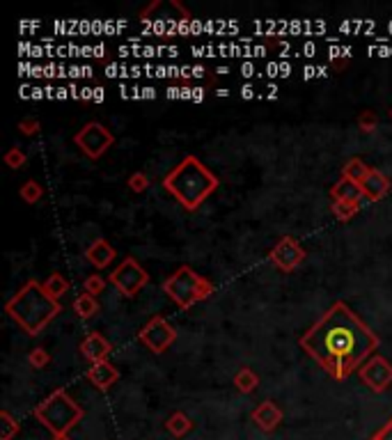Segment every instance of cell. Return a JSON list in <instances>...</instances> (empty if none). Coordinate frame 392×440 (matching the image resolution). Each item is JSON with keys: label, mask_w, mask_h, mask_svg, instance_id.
<instances>
[{"label": "cell", "mask_w": 392, "mask_h": 440, "mask_svg": "<svg viewBox=\"0 0 392 440\" xmlns=\"http://www.w3.org/2000/svg\"><path fill=\"white\" fill-rule=\"evenodd\" d=\"M74 312L81 319H92L96 312H99V303H96V296H92V293H78V296L74 298Z\"/></svg>", "instance_id": "obj_18"}, {"label": "cell", "mask_w": 392, "mask_h": 440, "mask_svg": "<svg viewBox=\"0 0 392 440\" xmlns=\"http://www.w3.org/2000/svg\"><path fill=\"white\" fill-rule=\"evenodd\" d=\"M267 76H280V64L278 62H271L267 67Z\"/></svg>", "instance_id": "obj_33"}, {"label": "cell", "mask_w": 392, "mask_h": 440, "mask_svg": "<svg viewBox=\"0 0 392 440\" xmlns=\"http://www.w3.org/2000/svg\"><path fill=\"white\" fill-rule=\"evenodd\" d=\"M371 440H376V438H371Z\"/></svg>", "instance_id": "obj_44"}, {"label": "cell", "mask_w": 392, "mask_h": 440, "mask_svg": "<svg viewBox=\"0 0 392 440\" xmlns=\"http://www.w3.org/2000/svg\"><path fill=\"white\" fill-rule=\"evenodd\" d=\"M140 92H142V96H150V99H154V96H156L154 87H145V90H140Z\"/></svg>", "instance_id": "obj_37"}, {"label": "cell", "mask_w": 392, "mask_h": 440, "mask_svg": "<svg viewBox=\"0 0 392 440\" xmlns=\"http://www.w3.org/2000/svg\"><path fill=\"white\" fill-rule=\"evenodd\" d=\"M234 385H237L239 393L250 395L252 390H257V385H259V376L254 374V371H252L250 367H243V369L237 371V374H234Z\"/></svg>", "instance_id": "obj_19"}, {"label": "cell", "mask_w": 392, "mask_h": 440, "mask_svg": "<svg viewBox=\"0 0 392 440\" xmlns=\"http://www.w3.org/2000/svg\"><path fill=\"white\" fill-rule=\"evenodd\" d=\"M92 99H94V101H103V90H101V87H94Z\"/></svg>", "instance_id": "obj_35"}, {"label": "cell", "mask_w": 392, "mask_h": 440, "mask_svg": "<svg viewBox=\"0 0 392 440\" xmlns=\"http://www.w3.org/2000/svg\"><path fill=\"white\" fill-rule=\"evenodd\" d=\"M83 289L87 293H92V296H99V293L106 289V278L99 276V273H94V276H87L85 282H83Z\"/></svg>", "instance_id": "obj_28"}, {"label": "cell", "mask_w": 392, "mask_h": 440, "mask_svg": "<svg viewBox=\"0 0 392 440\" xmlns=\"http://www.w3.org/2000/svg\"><path fill=\"white\" fill-rule=\"evenodd\" d=\"M85 257H87V261H90L94 269H108L115 261L117 250L106 239H96L92 246L85 250Z\"/></svg>", "instance_id": "obj_15"}, {"label": "cell", "mask_w": 392, "mask_h": 440, "mask_svg": "<svg viewBox=\"0 0 392 440\" xmlns=\"http://www.w3.org/2000/svg\"><path fill=\"white\" fill-rule=\"evenodd\" d=\"M241 96H243V99H252V96H254V87L252 85H243L241 87Z\"/></svg>", "instance_id": "obj_32"}, {"label": "cell", "mask_w": 392, "mask_h": 440, "mask_svg": "<svg viewBox=\"0 0 392 440\" xmlns=\"http://www.w3.org/2000/svg\"><path fill=\"white\" fill-rule=\"evenodd\" d=\"M83 415H85V410L78 406L62 388L51 393L42 404L35 408L37 422H42L48 431H53V436L67 434L72 427H76L78 422H81Z\"/></svg>", "instance_id": "obj_4"}, {"label": "cell", "mask_w": 392, "mask_h": 440, "mask_svg": "<svg viewBox=\"0 0 392 440\" xmlns=\"http://www.w3.org/2000/svg\"><path fill=\"white\" fill-rule=\"evenodd\" d=\"M53 440H72L67 434H57V436H53Z\"/></svg>", "instance_id": "obj_41"}, {"label": "cell", "mask_w": 392, "mask_h": 440, "mask_svg": "<svg viewBox=\"0 0 392 440\" xmlns=\"http://www.w3.org/2000/svg\"><path fill=\"white\" fill-rule=\"evenodd\" d=\"M360 188H362V195H365L369 202H376L381 198H386V193L390 191V179L386 177L383 172H379L376 168H371L367 177L362 179Z\"/></svg>", "instance_id": "obj_14"}, {"label": "cell", "mask_w": 392, "mask_h": 440, "mask_svg": "<svg viewBox=\"0 0 392 440\" xmlns=\"http://www.w3.org/2000/svg\"><path fill=\"white\" fill-rule=\"evenodd\" d=\"M18 131H21L23 135H35V133H39V122L35 120V117L21 120V122H18Z\"/></svg>", "instance_id": "obj_30"}, {"label": "cell", "mask_w": 392, "mask_h": 440, "mask_svg": "<svg viewBox=\"0 0 392 440\" xmlns=\"http://www.w3.org/2000/svg\"><path fill=\"white\" fill-rule=\"evenodd\" d=\"M204 99V90H193V101H202Z\"/></svg>", "instance_id": "obj_39"}, {"label": "cell", "mask_w": 392, "mask_h": 440, "mask_svg": "<svg viewBox=\"0 0 392 440\" xmlns=\"http://www.w3.org/2000/svg\"><path fill=\"white\" fill-rule=\"evenodd\" d=\"M55 96H57V99H67V90H65V87H60V90H55Z\"/></svg>", "instance_id": "obj_40"}, {"label": "cell", "mask_w": 392, "mask_h": 440, "mask_svg": "<svg viewBox=\"0 0 392 440\" xmlns=\"http://www.w3.org/2000/svg\"><path fill=\"white\" fill-rule=\"evenodd\" d=\"M369 165L362 161V159H358V156H354V159H349L345 165H342V179H349V181H354V184H362V179L367 177L369 174Z\"/></svg>", "instance_id": "obj_17"}, {"label": "cell", "mask_w": 392, "mask_h": 440, "mask_svg": "<svg viewBox=\"0 0 392 440\" xmlns=\"http://www.w3.org/2000/svg\"><path fill=\"white\" fill-rule=\"evenodd\" d=\"M269 257L280 271L289 273L293 269H298L301 264L306 261V250H303V246L293 237H282L276 246L271 248Z\"/></svg>", "instance_id": "obj_10"}, {"label": "cell", "mask_w": 392, "mask_h": 440, "mask_svg": "<svg viewBox=\"0 0 392 440\" xmlns=\"http://www.w3.org/2000/svg\"><path fill=\"white\" fill-rule=\"evenodd\" d=\"M252 422L257 424L262 431H276V429L280 427L282 422V410L273 404V402H262L257 408L252 410Z\"/></svg>", "instance_id": "obj_13"}, {"label": "cell", "mask_w": 392, "mask_h": 440, "mask_svg": "<svg viewBox=\"0 0 392 440\" xmlns=\"http://www.w3.org/2000/svg\"><path fill=\"white\" fill-rule=\"evenodd\" d=\"M390 120H392V108H390Z\"/></svg>", "instance_id": "obj_43"}, {"label": "cell", "mask_w": 392, "mask_h": 440, "mask_svg": "<svg viewBox=\"0 0 392 440\" xmlns=\"http://www.w3.org/2000/svg\"><path fill=\"white\" fill-rule=\"evenodd\" d=\"M74 142L87 159L96 161L115 145V135L111 129H106L101 122H87L83 129L74 135Z\"/></svg>", "instance_id": "obj_6"}, {"label": "cell", "mask_w": 392, "mask_h": 440, "mask_svg": "<svg viewBox=\"0 0 392 440\" xmlns=\"http://www.w3.org/2000/svg\"><path fill=\"white\" fill-rule=\"evenodd\" d=\"M301 349L332 378L345 380L379 349V335L347 303H332L298 339Z\"/></svg>", "instance_id": "obj_1"}, {"label": "cell", "mask_w": 392, "mask_h": 440, "mask_svg": "<svg viewBox=\"0 0 392 440\" xmlns=\"http://www.w3.org/2000/svg\"><path fill=\"white\" fill-rule=\"evenodd\" d=\"M87 380H90L96 390H108L120 380V369L108 363V360H103V363H94L90 369H87Z\"/></svg>", "instance_id": "obj_12"}, {"label": "cell", "mask_w": 392, "mask_h": 440, "mask_svg": "<svg viewBox=\"0 0 392 440\" xmlns=\"http://www.w3.org/2000/svg\"><path fill=\"white\" fill-rule=\"evenodd\" d=\"M241 72H243V76H246V78H250L254 74V64H250V62L241 64Z\"/></svg>", "instance_id": "obj_34"}, {"label": "cell", "mask_w": 392, "mask_h": 440, "mask_svg": "<svg viewBox=\"0 0 392 440\" xmlns=\"http://www.w3.org/2000/svg\"><path fill=\"white\" fill-rule=\"evenodd\" d=\"M42 285H44V289L48 291V293H51V296L55 298V300H60V296H65V293L67 291H69V280H67L65 276H62V273H51V276H48L44 282H42Z\"/></svg>", "instance_id": "obj_21"}, {"label": "cell", "mask_w": 392, "mask_h": 440, "mask_svg": "<svg viewBox=\"0 0 392 440\" xmlns=\"http://www.w3.org/2000/svg\"><path fill=\"white\" fill-rule=\"evenodd\" d=\"M218 177L198 156H186L163 177V188L177 200L186 211H198L211 193L218 188Z\"/></svg>", "instance_id": "obj_3"}, {"label": "cell", "mask_w": 392, "mask_h": 440, "mask_svg": "<svg viewBox=\"0 0 392 440\" xmlns=\"http://www.w3.org/2000/svg\"><path fill=\"white\" fill-rule=\"evenodd\" d=\"M358 376L371 393H386L392 385V363L383 356H371L358 369Z\"/></svg>", "instance_id": "obj_9"}, {"label": "cell", "mask_w": 392, "mask_h": 440, "mask_svg": "<svg viewBox=\"0 0 392 440\" xmlns=\"http://www.w3.org/2000/svg\"><path fill=\"white\" fill-rule=\"evenodd\" d=\"M138 339L152 351V354H163V351H168L174 344V339H177V330L172 328V324H170L168 319L152 317L140 328Z\"/></svg>", "instance_id": "obj_8"}, {"label": "cell", "mask_w": 392, "mask_h": 440, "mask_svg": "<svg viewBox=\"0 0 392 440\" xmlns=\"http://www.w3.org/2000/svg\"><path fill=\"white\" fill-rule=\"evenodd\" d=\"M191 76H195V78L204 76V67H191Z\"/></svg>", "instance_id": "obj_36"}, {"label": "cell", "mask_w": 392, "mask_h": 440, "mask_svg": "<svg viewBox=\"0 0 392 440\" xmlns=\"http://www.w3.org/2000/svg\"><path fill=\"white\" fill-rule=\"evenodd\" d=\"M18 195H21V200L26 204H37L39 200H42V195H44V188H42V184H37L35 179L30 181H26L21 186V191H18Z\"/></svg>", "instance_id": "obj_23"}, {"label": "cell", "mask_w": 392, "mask_h": 440, "mask_svg": "<svg viewBox=\"0 0 392 440\" xmlns=\"http://www.w3.org/2000/svg\"><path fill=\"white\" fill-rule=\"evenodd\" d=\"M165 429L174 436V438H184L186 434L193 429V422L189 419V415L181 413V410H177V413H172L168 417V422H165Z\"/></svg>", "instance_id": "obj_20"}, {"label": "cell", "mask_w": 392, "mask_h": 440, "mask_svg": "<svg viewBox=\"0 0 392 440\" xmlns=\"http://www.w3.org/2000/svg\"><path fill=\"white\" fill-rule=\"evenodd\" d=\"M111 282L120 289L122 296H135L147 282H150V273H147L138 259L135 257H126L122 259V264L111 273Z\"/></svg>", "instance_id": "obj_7"}, {"label": "cell", "mask_w": 392, "mask_h": 440, "mask_svg": "<svg viewBox=\"0 0 392 440\" xmlns=\"http://www.w3.org/2000/svg\"><path fill=\"white\" fill-rule=\"evenodd\" d=\"M111 342H108L101 332H90V335H85V339L81 342V354L83 358H87L90 363H103V360L111 356Z\"/></svg>", "instance_id": "obj_11"}, {"label": "cell", "mask_w": 392, "mask_h": 440, "mask_svg": "<svg viewBox=\"0 0 392 440\" xmlns=\"http://www.w3.org/2000/svg\"><path fill=\"white\" fill-rule=\"evenodd\" d=\"M92 92H94V90H90V87H85V90H81V99H85V101H87V99H92Z\"/></svg>", "instance_id": "obj_38"}, {"label": "cell", "mask_w": 392, "mask_h": 440, "mask_svg": "<svg viewBox=\"0 0 392 440\" xmlns=\"http://www.w3.org/2000/svg\"><path fill=\"white\" fill-rule=\"evenodd\" d=\"M365 202H369V200H367V198H362V200H358V202H332L330 211H332V216H335L337 220L345 222V220H349V218H354Z\"/></svg>", "instance_id": "obj_22"}, {"label": "cell", "mask_w": 392, "mask_h": 440, "mask_svg": "<svg viewBox=\"0 0 392 440\" xmlns=\"http://www.w3.org/2000/svg\"><path fill=\"white\" fill-rule=\"evenodd\" d=\"M5 165L7 168H12V170H21L23 165H26V161H28V156L18 150V147H12V150H7L5 152Z\"/></svg>", "instance_id": "obj_25"}, {"label": "cell", "mask_w": 392, "mask_h": 440, "mask_svg": "<svg viewBox=\"0 0 392 440\" xmlns=\"http://www.w3.org/2000/svg\"><path fill=\"white\" fill-rule=\"evenodd\" d=\"M374 438H376V440H392V419H388L386 427H381V429H379Z\"/></svg>", "instance_id": "obj_31"}, {"label": "cell", "mask_w": 392, "mask_h": 440, "mask_svg": "<svg viewBox=\"0 0 392 440\" xmlns=\"http://www.w3.org/2000/svg\"><path fill=\"white\" fill-rule=\"evenodd\" d=\"M129 188L133 193H145L147 188H150V177H147L145 172H133L129 177Z\"/></svg>", "instance_id": "obj_29"}, {"label": "cell", "mask_w": 392, "mask_h": 440, "mask_svg": "<svg viewBox=\"0 0 392 440\" xmlns=\"http://www.w3.org/2000/svg\"><path fill=\"white\" fill-rule=\"evenodd\" d=\"M0 424H3V434H0V440H12L18 434V429H21L9 410H3V413H0Z\"/></svg>", "instance_id": "obj_24"}, {"label": "cell", "mask_w": 392, "mask_h": 440, "mask_svg": "<svg viewBox=\"0 0 392 440\" xmlns=\"http://www.w3.org/2000/svg\"><path fill=\"white\" fill-rule=\"evenodd\" d=\"M215 94H218V96H228V94H230V90H225V87H223V90H218Z\"/></svg>", "instance_id": "obj_42"}, {"label": "cell", "mask_w": 392, "mask_h": 440, "mask_svg": "<svg viewBox=\"0 0 392 440\" xmlns=\"http://www.w3.org/2000/svg\"><path fill=\"white\" fill-rule=\"evenodd\" d=\"M163 291L168 293L170 300L181 310L193 308L195 303L209 298L213 293V282L200 276L191 266H179L168 280H163Z\"/></svg>", "instance_id": "obj_5"}, {"label": "cell", "mask_w": 392, "mask_h": 440, "mask_svg": "<svg viewBox=\"0 0 392 440\" xmlns=\"http://www.w3.org/2000/svg\"><path fill=\"white\" fill-rule=\"evenodd\" d=\"M358 126L362 133H374L379 126V115L374 111H362L358 117Z\"/></svg>", "instance_id": "obj_26"}, {"label": "cell", "mask_w": 392, "mask_h": 440, "mask_svg": "<svg viewBox=\"0 0 392 440\" xmlns=\"http://www.w3.org/2000/svg\"><path fill=\"white\" fill-rule=\"evenodd\" d=\"M330 198L335 202H358L365 198V195H362V188L358 184L340 177V181L330 188Z\"/></svg>", "instance_id": "obj_16"}, {"label": "cell", "mask_w": 392, "mask_h": 440, "mask_svg": "<svg viewBox=\"0 0 392 440\" xmlns=\"http://www.w3.org/2000/svg\"><path fill=\"white\" fill-rule=\"evenodd\" d=\"M7 317L21 328L26 335L37 337L51 321L62 312L60 300H55L44 289L42 282L28 280L12 298L5 303Z\"/></svg>", "instance_id": "obj_2"}, {"label": "cell", "mask_w": 392, "mask_h": 440, "mask_svg": "<svg viewBox=\"0 0 392 440\" xmlns=\"http://www.w3.org/2000/svg\"><path fill=\"white\" fill-rule=\"evenodd\" d=\"M28 363H30V367H35V369H44L48 363H51V356H48V351L44 346H37L28 354Z\"/></svg>", "instance_id": "obj_27"}]
</instances>
